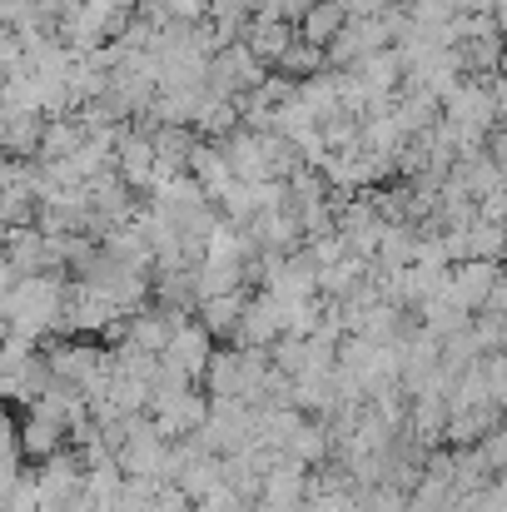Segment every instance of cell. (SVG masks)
Instances as JSON below:
<instances>
[{
	"label": "cell",
	"instance_id": "6da1fadb",
	"mask_svg": "<svg viewBox=\"0 0 507 512\" xmlns=\"http://www.w3.org/2000/svg\"><path fill=\"white\" fill-rule=\"evenodd\" d=\"M65 294H70V284L55 269L25 274V279L5 284V324H10V334L35 339V343L55 339L60 319H65Z\"/></svg>",
	"mask_w": 507,
	"mask_h": 512
},
{
	"label": "cell",
	"instance_id": "7a4b0ae2",
	"mask_svg": "<svg viewBox=\"0 0 507 512\" xmlns=\"http://www.w3.org/2000/svg\"><path fill=\"white\" fill-rule=\"evenodd\" d=\"M274 70L249 50V40H234V45H224L219 55H214V70H209V85L219 90V95H229V100H239V95H254V90H264V80H269Z\"/></svg>",
	"mask_w": 507,
	"mask_h": 512
},
{
	"label": "cell",
	"instance_id": "3957f363",
	"mask_svg": "<svg viewBox=\"0 0 507 512\" xmlns=\"http://www.w3.org/2000/svg\"><path fill=\"white\" fill-rule=\"evenodd\" d=\"M284 334H289V299H279L269 289H254L249 314H244L234 343H244V348H274Z\"/></svg>",
	"mask_w": 507,
	"mask_h": 512
},
{
	"label": "cell",
	"instance_id": "277c9868",
	"mask_svg": "<svg viewBox=\"0 0 507 512\" xmlns=\"http://www.w3.org/2000/svg\"><path fill=\"white\" fill-rule=\"evenodd\" d=\"M498 279H503V264L498 259H463V264H453L448 299L463 304L468 314H483L488 299H493V289H498Z\"/></svg>",
	"mask_w": 507,
	"mask_h": 512
},
{
	"label": "cell",
	"instance_id": "5b68a950",
	"mask_svg": "<svg viewBox=\"0 0 507 512\" xmlns=\"http://www.w3.org/2000/svg\"><path fill=\"white\" fill-rule=\"evenodd\" d=\"M309 473L304 463L284 458L269 478H264V498H259V512H304L309 508Z\"/></svg>",
	"mask_w": 507,
	"mask_h": 512
},
{
	"label": "cell",
	"instance_id": "8992f818",
	"mask_svg": "<svg viewBox=\"0 0 507 512\" xmlns=\"http://www.w3.org/2000/svg\"><path fill=\"white\" fill-rule=\"evenodd\" d=\"M214 348H219V339L199 324V314L194 319H184L179 324V334H174V343H169V353L165 358H174L194 383H204V373H209V363H214Z\"/></svg>",
	"mask_w": 507,
	"mask_h": 512
},
{
	"label": "cell",
	"instance_id": "52a82bcc",
	"mask_svg": "<svg viewBox=\"0 0 507 512\" xmlns=\"http://www.w3.org/2000/svg\"><path fill=\"white\" fill-rule=\"evenodd\" d=\"M244 40H249V50L269 65V70H279V60L294 50V40H299V25L294 20H279V15H254L249 20V30H244Z\"/></svg>",
	"mask_w": 507,
	"mask_h": 512
},
{
	"label": "cell",
	"instance_id": "ba28073f",
	"mask_svg": "<svg viewBox=\"0 0 507 512\" xmlns=\"http://www.w3.org/2000/svg\"><path fill=\"white\" fill-rule=\"evenodd\" d=\"M249 299H254V289L214 294V299H204V304H199V324H204L219 343H234L239 324H244V314H249Z\"/></svg>",
	"mask_w": 507,
	"mask_h": 512
},
{
	"label": "cell",
	"instance_id": "9c48e42d",
	"mask_svg": "<svg viewBox=\"0 0 507 512\" xmlns=\"http://www.w3.org/2000/svg\"><path fill=\"white\" fill-rule=\"evenodd\" d=\"M348 20H353V10H348L343 0H314V5L304 10V20H299V40H309V45L329 50Z\"/></svg>",
	"mask_w": 507,
	"mask_h": 512
},
{
	"label": "cell",
	"instance_id": "30bf717a",
	"mask_svg": "<svg viewBox=\"0 0 507 512\" xmlns=\"http://www.w3.org/2000/svg\"><path fill=\"white\" fill-rule=\"evenodd\" d=\"M483 453H488L493 473H507V423H503V428H493V433L483 438Z\"/></svg>",
	"mask_w": 507,
	"mask_h": 512
}]
</instances>
